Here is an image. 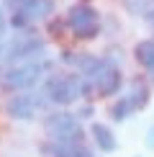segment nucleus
I'll return each mask as SVG.
<instances>
[{
    "instance_id": "obj_10",
    "label": "nucleus",
    "mask_w": 154,
    "mask_h": 157,
    "mask_svg": "<svg viewBox=\"0 0 154 157\" xmlns=\"http://www.w3.org/2000/svg\"><path fill=\"white\" fill-rule=\"evenodd\" d=\"M134 59L139 62V67H144L149 72L152 82H154V39H141L134 47Z\"/></svg>"
},
{
    "instance_id": "obj_13",
    "label": "nucleus",
    "mask_w": 154,
    "mask_h": 157,
    "mask_svg": "<svg viewBox=\"0 0 154 157\" xmlns=\"http://www.w3.org/2000/svg\"><path fill=\"white\" fill-rule=\"evenodd\" d=\"M121 3H123V8L128 13H134V16H144V13L154 5V0H121Z\"/></svg>"
},
{
    "instance_id": "obj_4",
    "label": "nucleus",
    "mask_w": 154,
    "mask_h": 157,
    "mask_svg": "<svg viewBox=\"0 0 154 157\" xmlns=\"http://www.w3.org/2000/svg\"><path fill=\"white\" fill-rule=\"evenodd\" d=\"M44 132L49 142H64V144H85V126L80 116L72 111H51L44 116Z\"/></svg>"
},
{
    "instance_id": "obj_18",
    "label": "nucleus",
    "mask_w": 154,
    "mask_h": 157,
    "mask_svg": "<svg viewBox=\"0 0 154 157\" xmlns=\"http://www.w3.org/2000/svg\"><path fill=\"white\" fill-rule=\"evenodd\" d=\"M18 3H23V0H8V5H10V8H16Z\"/></svg>"
},
{
    "instance_id": "obj_16",
    "label": "nucleus",
    "mask_w": 154,
    "mask_h": 157,
    "mask_svg": "<svg viewBox=\"0 0 154 157\" xmlns=\"http://www.w3.org/2000/svg\"><path fill=\"white\" fill-rule=\"evenodd\" d=\"M144 21H146V23H149L152 29H154V5H152V8L146 10V13H144Z\"/></svg>"
},
{
    "instance_id": "obj_17",
    "label": "nucleus",
    "mask_w": 154,
    "mask_h": 157,
    "mask_svg": "<svg viewBox=\"0 0 154 157\" xmlns=\"http://www.w3.org/2000/svg\"><path fill=\"white\" fill-rule=\"evenodd\" d=\"M77 116H82V119H90V116H93V106H85V108L80 111V113H77Z\"/></svg>"
},
{
    "instance_id": "obj_2",
    "label": "nucleus",
    "mask_w": 154,
    "mask_h": 157,
    "mask_svg": "<svg viewBox=\"0 0 154 157\" xmlns=\"http://www.w3.org/2000/svg\"><path fill=\"white\" fill-rule=\"evenodd\" d=\"M51 59L41 57V59H31L21 64H8L0 67V90L3 93H23V90H34L41 80L51 75Z\"/></svg>"
},
{
    "instance_id": "obj_15",
    "label": "nucleus",
    "mask_w": 154,
    "mask_h": 157,
    "mask_svg": "<svg viewBox=\"0 0 154 157\" xmlns=\"http://www.w3.org/2000/svg\"><path fill=\"white\" fill-rule=\"evenodd\" d=\"M146 147H149V149H154V124H152V126H149V132H146Z\"/></svg>"
},
{
    "instance_id": "obj_1",
    "label": "nucleus",
    "mask_w": 154,
    "mask_h": 157,
    "mask_svg": "<svg viewBox=\"0 0 154 157\" xmlns=\"http://www.w3.org/2000/svg\"><path fill=\"white\" fill-rule=\"evenodd\" d=\"M41 93L51 106L67 108L80 98H95V88L80 72H51L41 85Z\"/></svg>"
},
{
    "instance_id": "obj_7",
    "label": "nucleus",
    "mask_w": 154,
    "mask_h": 157,
    "mask_svg": "<svg viewBox=\"0 0 154 157\" xmlns=\"http://www.w3.org/2000/svg\"><path fill=\"white\" fill-rule=\"evenodd\" d=\"M51 10H54V0H23V3H18L16 8H13L8 23L16 31H26V29H31L36 21L49 18Z\"/></svg>"
},
{
    "instance_id": "obj_14",
    "label": "nucleus",
    "mask_w": 154,
    "mask_h": 157,
    "mask_svg": "<svg viewBox=\"0 0 154 157\" xmlns=\"http://www.w3.org/2000/svg\"><path fill=\"white\" fill-rule=\"evenodd\" d=\"M5 41H8V21H5L3 10H0V52H3V47H5Z\"/></svg>"
},
{
    "instance_id": "obj_3",
    "label": "nucleus",
    "mask_w": 154,
    "mask_h": 157,
    "mask_svg": "<svg viewBox=\"0 0 154 157\" xmlns=\"http://www.w3.org/2000/svg\"><path fill=\"white\" fill-rule=\"evenodd\" d=\"M46 41L36 34V31L26 29L18 31L13 39L5 41L3 52H0V67H8V64H21V62H31V59H41Z\"/></svg>"
},
{
    "instance_id": "obj_9",
    "label": "nucleus",
    "mask_w": 154,
    "mask_h": 157,
    "mask_svg": "<svg viewBox=\"0 0 154 157\" xmlns=\"http://www.w3.org/2000/svg\"><path fill=\"white\" fill-rule=\"evenodd\" d=\"M90 136H93L95 147H98L100 152H105V155L116 152V147H118V139H116L113 129L108 126V124H103V121H93L90 124Z\"/></svg>"
},
{
    "instance_id": "obj_8",
    "label": "nucleus",
    "mask_w": 154,
    "mask_h": 157,
    "mask_svg": "<svg viewBox=\"0 0 154 157\" xmlns=\"http://www.w3.org/2000/svg\"><path fill=\"white\" fill-rule=\"evenodd\" d=\"M44 157H95V152L87 144H64V142H44L38 147Z\"/></svg>"
},
{
    "instance_id": "obj_12",
    "label": "nucleus",
    "mask_w": 154,
    "mask_h": 157,
    "mask_svg": "<svg viewBox=\"0 0 154 157\" xmlns=\"http://www.w3.org/2000/svg\"><path fill=\"white\" fill-rule=\"evenodd\" d=\"M108 113H111V119H113V121H126L128 116H134L136 111H134L131 101H128V95H118V98H116V101L111 103Z\"/></svg>"
},
{
    "instance_id": "obj_6",
    "label": "nucleus",
    "mask_w": 154,
    "mask_h": 157,
    "mask_svg": "<svg viewBox=\"0 0 154 157\" xmlns=\"http://www.w3.org/2000/svg\"><path fill=\"white\" fill-rule=\"evenodd\" d=\"M46 106H49V101L44 98V93L23 90V93H13L5 101V113L13 121H34L38 113H44Z\"/></svg>"
},
{
    "instance_id": "obj_5",
    "label": "nucleus",
    "mask_w": 154,
    "mask_h": 157,
    "mask_svg": "<svg viewBox=\"0 0 154 157\" xmlns=\"http://www.w3.org/2000/svg\"><path fill=\"white\" fill-rule=\"evenodd\" d=\"M64 26L72 31L75 39H80V41H90V39H95V36L100 34L103 21H100V13L95 10L93 5L77 3V5H72V8L67 10V16H64Z\"/></svg>"
},
{
    "instance_id": "obj_11",
    "label": "nucleus",
    "mask_w": 154,
    "mask_h": 157,
    "mask_svg": "<svg viewBox=\"0 0 154 157\" xmlns=\"http://www.w3.org/2000/svg\"><path fill=\"white\" fill-rule=\"evenodd\" d=\"M128 101H131L134 111H141L149 106V98H152V88L149 82H144L141 77H136V80H131V85H128Z\"/></svg>"
}]
</instances>
